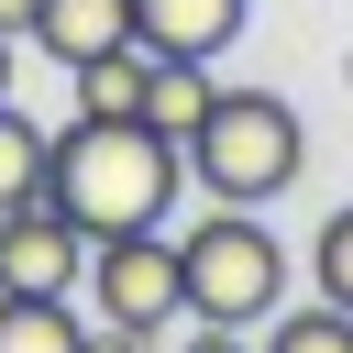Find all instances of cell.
<instances>
[{
  "instance_id": "obj_5",
  "label": "cell",
  "mask_w": 353,
  "mask_h": 353,
  "mask_svg": "<svg viewBox=\"0 0 353 353\" xmlns=\"http://www.w3.org/2000/svg\"><path fill=\"white\" fill-rule=\"evenodd\" d=\"M77 265H88V232L33 188L0 210V287L11 298H77Z\"/></svg>"
},
{
  "instance_id": "obj_10",
  "label": "cell",
  "mask_w": 353,
  "mask_h": 353,
  "mask_svg": "<svg viewBox=\"0 0 353 353\" xmlns=\"http://www.w3.org/2000/svg\"><path fill=\"white\" fill-rule=\"evenodd\" d=\"M0 353H88V320L66 298H11L0 287Z\"/></svg>"
},
{
  "instance_id": "obj_4",
  "label": "cell",
  "mask_w": 353,
  "mask_h": 353,
  "mask_svg": "<svg viewBox=\"0 0 353 353\" xmlns=\"http://www.w3.org/2000/svg\"><path fill=\"white\" fill-rule=\"evenodd\" d=\"M77 287H88L99 320H132V331L188 320V298H176V243H165V232H99L88 265H77Z\"/></svg>"
},
{
  "instance_id": "obj_1",
  "label": "cell",
  "mask_w": 353,
  "mask_h": 353,
  "mask_svg": "<svg viewBox=\"0 0 353 353\" xmlns=\"http://www.w3.org/2000/svg\"><path fill=\"white\" fill-rule=\"evenodd\" d=\"M176 188H188V154L154 132V121H66V132H44V199L99 243V232H165V210H176Z\"/></svg>"
},
{
  "instance_id": "obj_7",
  "label": "cell",
  "mask_w": 353,
  "mask_h": 353,
  "mask_svg": "<svg viewBox=\"0 0 353 353\" xmlns=\"http://www.w3.org/2000/svg\"><path fill=\"white\" fill-rule=\"evenodd\" d=\"M55 66H88V55H110V44H132V0H33V22H22Z\"/></svg>"
},
{
  "instance_id": "obj_9",
  "label": "cell",
  "mask_w": 353,
  "mask_h": 353,
  "mask_svg": "<svg viewBox=\"0 0 353 353\" xmlns=\"http://www.w3.org/2000/svg\"><path fill=\"white\" fill-rule=\"evenodd\" d=\"M66 77H77V110L88 121H143V44H110V55L66 66Z\"/></svg>"
},
{
  "instance_id": "obj_3",
  "label": "cell",
  "mask_w": 353,
  "mask_h": 353,
  "mask_svg": "<svg viewBox=\"0 0 353 353\" xmlns=\"http://www.w3.org/2000/svg\"><path fill=\"white\" fill-rule=\"evenodd\" d=\"M176 298H188V320L254 331V320L287 309V243H276L254 210H221V199H210V221L176 232Z\"/></svg>"
},
{
  "instance_id": "obj_12",
  "label": "cell",
  "mask_w": 353,
  "mask_h": 353,
  "mask_svg": "<svg viewBox=\"0 0 353 353\" xmlns=\"http://www.w3.org/2000/svg\"><path fill=\"white\" fill-rule=\"evenodd\" d=\"M265 353H353V309H276L265 320Z\"/></svg>"
},
{
  "instance_id": "obj_6",
  "label": "cell",
  "mask_w": 353,
  "mask_h": 353,
  "mask_svg": "<svg viewBox=\"0 0 353 353\" xmlns=\"http://www.w3.org/2000/svg\"><path fill=\"white\" fill-rule=\"evenodd\" d=\"M254 22V0H132V44L143 55H221Z\"/></svg>"
},
{
  "instance_id": "obj_16",
  "label": "cell",
  "mask_w": 353,
  "mask_h": 353,
  "mask_svg": "<svg viewBox=\"0 0 353 353\" xmlns=\"http://www.w3.org/2000/svg\"><path fill=\"white\" fill-rule=\"evenodd\" d=\"M0 99H11V33H0Z\"/></svg>"
},
{
  "instance_id": "obj_14",
  "label": "cell",
  "mask_w": 353,
  "mask_h": 353,
  "mask_svg": "<svg viewBox=\"0 0 353 353\" xmlns=\"http://www.w3.org/2000/svg\"><path fill=\"white\" fill-rule=\"evenodd\" d=\"M176 353H254V342H243V331H232V320H199V331H188V342H176Z\"/></svg>"
},
{
  "instance_id": "obj_2",
  "label": "cell",
  "mask_w": 353,
  "mask_h": 353,
  "mask_svg": "<svg viewBox=\"0 0 353 353\" xmlns=\"http://www.w3.org/2000/svg\"><path fill=\"white\" fill-rule=\"evenodd\" d=\"M176 154H188V188H210L221 210H265V199L298 188L309 132H298V110L276 88H210V110L188 121Z\"/></svg>"
},
{
  "instance_id": "obj_8",
  "label": "cell",
  "mask_w": 353,
  "mask_h": 353,
  "mask_svg": "<svg viewBox=\"0 0 353 353\" xmlns=\"http://www.w3.org/2000/svg\"><path fill=\"white\" fill-rule=\"evenodd\" d=\"M199 110H210V55H143V121L165 143H188Z\"/></svg>"
},
{
  "instance_id": "obj_11",
  "label": "cell",
  "mask_w": 353,
  "mask_h": 353,
  "mask_svg": "<svg viewBox=\"0 0 353 353\" xmlns=\"http://www.w3.org/2000/svg\"><path fill=\"white\" fill-rule=\"evenodd\" d=\"M33 188H44V121H33L22 99H0V210L33 199Z\"/></svg>"
},
{
  "instance_id": "obj_13",
  "label": "cell",
  "mask_w": 353,
  "mask_h": 353,
  "mask_svg": "<svg viewBox=\"0 0 353 353\" xmlns=\"http://www.w3.org/2000/svg\"><path fill=\"white\" fill-rule=\"evenodd\" d=\"M309 276H320V298H331V309H353V199L320 221V243H309Z\"/></svg>"
},
{
  "instance_id": "obj_15",
  "label": "cell",
  "mask_w": 353,
  "mask_h": 353,
  "mask_svg": "<svg viewBox=\"0 0 353 353\" xmlns=\"http://www.w3.org/2000/svg\"><path fill=\"white\" fill-rule=\"evenodd\" d=\"M22 22H33V0H0V33H22Z\"/></svg>"
},
{
  "instance_id": "obj_17",
  "label": "cell",
  "mask_w": 353,
  "mask_h": 353,
  "mask_svg": "<svg viewBox=\"0 0 353 353\" xmlns=\"http://www.w3.org/2000/svg\"><path fill=\"white\" fill-rule=\"evenodd\" d=\"M342 77H353V66H342Z\"/></svg>"
}]
</instances>
